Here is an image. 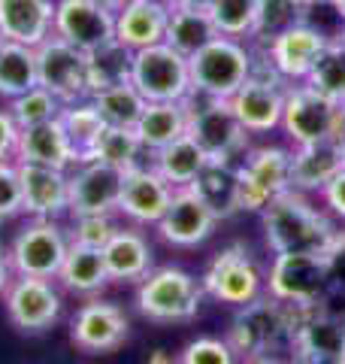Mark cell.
Segmentation results:
<instances>
[{"mask_svg":"<svg viewBox=\"0 0 345 364\" xmlns=\"http://www.w3.org/2000/svg\"><path fill=\"white\" fill-rule=\"evenodd\" d=\"M330 37H324L321 31H315L312 25H300L288 28L285 33H279L275 40L267 43L263 49V58L273 64V70L279 73L285 82H294V79H303L309 76V70L315 67V61L321 58V52L327 49Z\"/></svg>","mask_w":345,"mask_h":364,"instance_id":"cell-19","label":"cell"},{"mask_svg":"<svg viewBox=\"0 0 345 364\" xmlns=\"http://www.w3.org/2000/svg\"><path fill=\"white\" fill-rule=\"evenodd\" d=\"M131 82L146 97V104H164V100H191V70L188 58L170 49L167 43L148 46L133 52Z\"/></svg>","mask_w":345,"mask_h":364,"instance_id":"cell-5","label":"cell"},{"mask_svg":"<svg viewBox=\"0 0 345 364\" xmlns=\"http://www.w3.org/2000/svg\"><path fill=\"white\" fill-rule=\"evenodd\" d=\"M291 188V152L282 146H261L246 152L236 167V198L239 213H263L282 191Z\"/></svg>","mask_w":345,"mask_h":364,"instance_id":"cell-7","label":"cell"},{"mask_svg":"<svg viewBox=\"0 0 345 364\" xmlns=\"http://www.w3.org/2000/svg\"><path fill=\"white\" fill-rule=\"evenodd\" d=\"M294 331V306L275 298H255L251 304L239 306L236 318L230 322L227 343L234 355L263 358V352L275 346L282 337L291 340Z\"/></svg>","mask_w":345,"mask_h":364,"instance_id":"cell-4","label":"cell"},{"mask_svg":"<svg viewBox=\"0 0 345 364\" xmlns=\"http://www.w3.org/2000/svg\"><path fill=\"white\" fill-rule=\"evenodd\" d=\"M321 195H324L327 207L339 215V219H345V167L339 170L336 176H333L324 188H321Z\"/></svg>","mask_w":345,"mask_h":364,"instance_id":"cell-46","label":"cell"},{"mask_svg":"<svg viewBox=\"0 0 345 364\" xmlns=\"http://www.w3.org/2000/svg\"><path fill=\"white\" fill-rule=\"evenodd\" d=\"M115 231H119V225L112 222V215H73L70 243L91 246V249H103V246L112 240Z\"/></svg>","mask_w":345,"mask_h":364,"instance_id":"cell-42","label":"cell"},{"mask_svg":"<svg viewBox=\"0 0 345 364\" xmlns=\"http://www.w3.org/2000/svg\"><path fill=\"white\" fill-rule=\"evenodd\" d=\"M179 364H236V361H234V349H230L227 340L197 337L182 349Z\"/></svg>","mask_w":345,"mask_h":364,"instance_id":"cell-43","label":"cell"},{"mask_svg":"<svg viewBox=\"0 0 345 364\" xmlns=\"http://www.w3.org/2000/svg\"><path fill=\"white\" fill-rule=\"evenodd\" d=\"M97 4H100V6H106L109 13H119V9H124V6L131 4V0H97Z\"/></svg>","mask_w":345,"mask_h":364,"instance_id":"cell-51","label":"cell"},{"mask_svg":"<svg viewBox=\"0 0 345 364\" xmlns=\"http://www.w3.org/2000/svg\"><path fill=\"white\" fill-rule=\"evenodd\" d=\"M131 64L133 52L119 40H109L106 46L85 55V79H88V97L103 88H112L119 82H131Z\"/></svg>","mask_w":345,"mask_h":364,"instance_id":"cell-32","label":"cell"},{"mask_svg":"<svg viewBox=\"0 0 345 364\" xmlns=\"http://www.w3.org/2000/svg\"><path fill=\"white\" fill-rule=\"evenodd\" d=\"M143 364H179V358H172L170 352H164V349H155Z\"/></svg>","mask_w":345,"mask_h":364,"instance_id":"cell-48","label":"cell"},{"mask_svg":"<svg viewBox=\"0 0 345 364\" xmlns=\"http://www.w3.org/2000/svg\"><path fill=\"white\" fill-rule=\"evenodd\" d=\"M25 213L21 210V182H18V164L0 161V222Z\"/></svg>","mask_w":345,"mask_h":364,"instance_id":"cell-44","label":"cell"},{"mask_svg":"<svg viewBox=\"0 0 345 364\" xmlns=\"http://www.w3.org/2000/svg\"><path fill=\"white\" fill-rule=\"evenodd\" d=\"M94 107L100 112V119L112 124V128H136L143 109H146V97L136 91L133 82H119L112 88H103L97 95H91Z\"/></svg>","mask_w":345,"mask_h":364,"instance_id":"cell-35","label":"cell"},{"mask_svg":"<svg viewBox=\"0 0 345 364\" xmlns=\"http://www.w3.org/2000/svg\"><path fill=\"white\" fill-rule=\"evenodd\" d=\"M309 4H330V6H333V0H306V6H309Z\"/></svg>","mask_w":345,"mask_h":364,"instance_id":"cell-54","label":"cell"},{"mask_svg":"<svg viewBox=\"0 0 345 364\" xmlns=\"http://www.w3.org/2000/svg\"><path fill=\"white\" fill-rule=\"evenodd\" d=\"M52 33L88 55L115 40V13L97 0H55Z\"/></svg>","mask_w":345,"mask_h":364,"instance_id":"cell-14","label":"cell"},{"mask_svg":"<svg viewBox=\"0 0 345 364\" xmlns=\"http://www.w3.org/2000/svg\"><path fill=\"white\" fill-rule=\"evenodd\" d=\"M172 200V186L155 167L136 164L124 170L121 176V195H119V213H124L136 225H158V219L167 213Z\"/></svg>","mask_w":345,"mask_h":364,"instance_id":"cell-21","label":"cell"},{"mask_svg":"<svg viewBox=\"0 0 345 364\" xmlns=\"http://www.w3.org/2000/svg\"><path fill=\"white\" fill-rule=\"evenodd\" d=\"M143 152L146 149L133 128H112V124H106L103 134L97 136V143L91 146V152L85 155V161H100L119 170H131L140 164Z\"/></svg>","mask_w":345,"mask_h":364,"instance_id":"cell-36","label":"cell"},{"mask_svg":"<svg viewBox=\"0 0 345 364\" xmlns=\"http://www.w3.org/2000/svg\"><path fill=\"white\" fill-rule=\"evenodd\" d=\"M131 334V322L119 304L109 301H88L76 310L70 322V340L76 349L88 355H103L115 352Z\"/></svg>","mask_w":345,"mask_h":364,"instance_id":"cell-16","label":"cell"},{"mask_svg":"<svg viewBox=\"0 0 345 364\" xmlns=\"http://www.w3.org/2000/svg\"><path fill=\"white\" fill-rule=\"evenodd\" d=\"M345 167L339 140H321L297 146L291 152V188L294 191H321Z\"/></svg>","mask_w":345,"mask_h":364,"instance_id":"cell-26","label":"cell"},{"mask_svg":"<svg viewBox=\"0 0 345 364\" xmlns=\"http://www.w3.org/2000/svg\"><path fill=\"white\" fill-rule=\"evenodd\" d=\"M103 261H106V273L115 282H133L143 279L152 270V246L140 231H128L119 228L112 240L103 246Z\"/></svg>","mask_w":345,"mask_h":364,"instance_id":"cell-28","label":"cell"},{"mask_svg":"<svg viewBox=\"0 0 345 364\" xmlns=\"http://www.w3.org/2000/svg\"><path fill=\"white\" fill-rule=\"evenodd\" d=\"M339 146H342V158H345V134L339 136Z\"/></svg>","mask_w":345,"mask_h":364,"instance_id":"cell-57","label":"cell"},{"mask_svg":"<svg viewBox=\"0 0 345 364\" xmlns=\"http://www.w3.org/2000/svg\"><path fill=\"white\" fill-rule=\"evenodd\" d=\"M263 228H267V243L275 255H321L330 252L339 243V231L330 225L324 213H318L312 203L303 198V191L288 188L270 207L261 213Z\"/></svg>","mask_w":345,"mask_h":364,"instance_id":"cell-1","label":"cell"},{"mask_svg":"<svg viewBox=\"0 0 345 364\" xmlns=\"http://www.w3.org/2000/svg\"><path fill=\"white\" fill-rule=\"evenodd\" d=\"M255 9H258V0H215L209 6V18L218 31V37L243 40V37H251Z\"/></svg>","mask_w":345,"mask_h":364,"instance_id":"cell-40","label":"cell"},{"mask_svg":"<svg viewBox=\"0 0 345 364\" xmlns=\"http://www.w3.org/2000/svg\"><path fill=\"white\" fill-rule=\"evenodd\" d=\"M191 188L215 210L218 219L239 213V198H236V167L230 164H206V170L191 182Z\"/></svg>","mask_w":345,"mask_h":364,"instance_id":"cell-34","label":"cell"},{"mask_svg":"<svg viewBox=\"0 0 345 364\" xmlns=\"http://www.w3.org/2000/svg\"><path fill=\"white\" fill-rule=\"evenodd\" d=\"M218 37V31L212 25L209 13L203 9H185V6H170V18H167V33L164 43L170 49H176L179 55L191 58L197 49H203L206 43H212Z\"/></svg>","mask_w":345,"mask_h":364,"instance_id":"cell-31","label":"cell"},{"mask_svg":"<svg viewBox=\"0 0 345 364\" xmlns=\"http://www.w3.org/2000/svg\"><path fill=\"white\" fill-rule=\"evenodd\" d=\"M67 249H70V237L61 225H55V219H33L16 234L9 246V264L16 277L55 279L67 258Z\"/></svg>","mask_w":345,"mask_h":364,"instance_id":"cell-10","label":"cell"},{"mask_svg":"<svg viewBox=\"0 0 345 364\" xmlns=\"http://www.w3.org/2000/svg\"><path fill=\"white\" fill-rule=\"evenodd\" d=\"M248 364H279V361H270V358H251Z\"/></svg>","mask_w":345,"mask_h":364,"instance_id":"cell-53","label":"cell"},{"mask_svg":"<svg viewBox=\"0 0 345 364\" xmlns=\"http://www.w3.org/2000/svg\"><path fill=\"white\" fill-rule=\"evenodd\" d=\"M21 128L16 124L13 112L0 109V161H16V146H18Z\"/></svg>","mask_w":345,"mask_h":364,"instance_id":"cell-45","label":"cell"},{"mask_svg":"<svg viewBox=\"0 0 345 364\" xmlns=\"http://www.w3.org/2000/svg\"><path fill=\"white\" fill-rule=\"evenodd\" d=\"M342 116H345V104H342Z\"/></svg>","mask_w":345,"mask_h":364,"instance_id":"cell-58","label":"cell"},{"mask_svg":"<svg viewBox=\"0 0 345 364\" xmlns=\"http://www.w3.org/2000/svg\"><path fill=\"white\" fill-rule=\"evenodd\" d=\"M13 264H9V252L4 246H0V298H4V291H6V286L13 282Z\"/></svg>","mask_w":345,"mask_h":364,"instance_id":"cell-47","label":"cell"},{"mask_svg":"<svg viewBox=\"0 0 345 364\" xmlns=\"http://www.w3.org/2000/svg\"><path fill=\"white\" fill-rule=\"evenodd\" d=\"M285 95H288L285 79L263 58V64L255 61L246 85H239V91L230 97V109L236 112L239 124H243L248 134H267L282 124Z\"/></svg>","mask_w":345,"mask_h":364,"instance_id":"cell-9","label":"cell"},{"mask_svg":"<svg viewBox=\"0 0 345 364\" xmlns=\"http://www.w3.org/2000/svg\"><path fill=\"white\" fill-rule=\"evenodd\" d=\"M261 282L263 279H261L255 258L248 255V249L243 243H234L212 258V264L206 267L200 286L206 294H212L215 301L246 306L255 298H261Z\"/></svg>","mask_w":345,"mask_h":364,"instance_id":"cell-12","label":"cell"},{"mask_svg":"<svg viewBox=\"0 0 345 364\" xmlns=\"http://www.w3.org/2000/svg\"><path fill=\"white\" fill-rule=\"evenodd\" d=\"M330 286V258L275 255L270 270V298L291 306H318Z\"/></svg>","mask_w":345,"mask_h":364,"instance_id":"cell-11","label":"cell"},{"mask_svg":"<svg viewBox=\"0 0 345 364\" xmlns=\"http://www.w3.org/2000/svg\"><path fill=\"white\" fill-rule=\"evenodd\" d=\"M16 161L70 170V167L79 164V152L73 149V143H70V136H67L61 119H49L43 124L21 128L18 146H16Z\"/></svg>","mask_w":345,"mask_h":364,"instance_id":"cell-23","label":"cell"},{"mask_svg":"<svg viewBox=\"0 0 345 364\" xmlns=\"http://www.w3.org/2000/svg\"><path fill=\"white\" fill-rule=\"evenodd\" d=\"M155 4H164V6H172V4H176V0H155Z\"/></svg>","mask_w":345,"mask_h":364,"instance_id":"cell-56","label":"cell"},{"mask_svg":"<svg viewBox=\"0 0 345 364\" xmlns=\"http://www.w3.org/2000/svg\"><path fill=\"white\" fill-rule=\"evenodd\" d=\"M33 85H40L37 49L4 40V46H0V95L13 100L31 91Z\"/></svg>","mask_w":345,"mask_h":364,"instance_id":"cell-33","label":"cell"},{"mask_svg":"<svg viewBox=\"0 0 345 364\" xmlns=\"http://www.w3.org/2000/svg\"><path fill=\"white\" fill-rule=\"evenodd\" d=\"M170 6L155 0H131L124 9L115 13V40L128 46L131 52L148 49V46L164 43Z\"/></svg>","mask_w":345,"mask_h":364,"instance_id":"cell-25","label":"cell"},{"mask_svg":"<svg viewBox=\"0 0 345 364\" xmlns=\"http://www.w3.org/2000/svg\"><path fill=\"white\" fill-rule=\"evenodd\" d=\"M61 100H58L49 88L43 85H33L31 91L25 95L13 97V104H9V112H13V119L18 128H31V124H43L49 119H58V112H61Z\"/></svg>","mask_w":345,"mask_h":364,"instance_id":"cell-41","label":"cell"},{"mask_svg":"<svg viewBox=\"0 0 345 364\" xmlns=\"http://www.w3.org/2000/svg\"><path fill=\"white\" fill-rule=\"evenodd\" d=\"M64 289H70L76 294H94L109 282V273H106V261H103V249H91V246H79L70 243L67 249V258L58 277Z\"/></svg>","mask_w":345,"mask_h":364,"instance_id":"cell-30","label":"cell"},{"mask_svg":"<svg viewBox=\"0 0 345 364\" xmlns=\"http://www.w3.org/2000/svg\"><path fill=\"white\" fill-rule=\"evenodd\" d=\"M55 0H0V37L37 49L52 37Z\"/></svg>","mask_w":345,"mask_h":364,"instance_id":"cell-24","label":"cell"},{"mask_svg":"<svg viewBox=\"0 0 345 364\" xmlns=\"http://www.w3.org/2000/svg\"><path fill=\"white\" fill-rule=\"evenodd\" d=\"M309 88H315L318 95H324L333 104H345V46L339 40H330L327 49L321 52V58L303 79Z\"/></svg>","mask_w":345,"mask_h":364,"instance_id":"cell-39","label":"cell"},{"mask_svg":"<svg viewBox=\"0 0 345 364\" xmlns=\"http://www.w3.org/2000/svg\"><path fill=\"white\" fill-rule=\"evenodd\" d=\"M215 225H218L215 210L188 186V188H172L170 207L158 219V234L170 246L191 249V246H200L203 240H209Z\"/></svg>","mask_w":345,"mask_h":364,"instance_id":"cell-17","label":"cell"},{"mask_svg":"<svg viewBox=\"0 0 345 364\" xmlns=\"http://www.w3.org/2000/svg\"><path fill=\"white\" fill-rule=\"evenodd\" d=\"M291 346L294 352L345 364V318L321 313L315 306H294Z\"/></svg>","mask_w":345,"mask_h":364,"instance_id":"cell-22","label":"cell"},{"mask_svg":"<svg viewBox=\"0 0 345 364\" xmlns=\"http://www.w3.org/2000/svg\"><path fill=\"white\" fill-rule=\"evenodd\" d=\"M206 164H209V158H206V152L188 134L179 136V140H172L170 146H164V149L152 152V167L164 176V182H170L172 188H188L206 170Z\"/></svg>","mask_w":345,"mask_h":364,"instance_id":"cell-29","label":"cell"},{"mask_svg":"<svg viewBox=\"0 0 345 364\" xmlns=\"http://www.w3.org/2000/svg\"><path fill=\"white\" fill-rule=\"evenodd\" d=\"M333 9H336V13L345 18V0H333Z\"/></svg>","mask_w":345,"mask_h":364,"instance_id":"cell-52","label":"cell"},{"mask_svg":"<svg viewBox=\"0 0 345 364\" xmlns=\"http://www.w3.org/2000/svg\"><path fill=\"white\" fill-rule=\"evenodd\" d=\"M336 40H339V43L345 46V18H342V33H339V37H336Z\"/></svg>","mask_w":345,"mask_h":364,"instance_id":"cell-55","label":"cell"},{"mask_svg":"<svg viewBox=\"0 0 345 364\" xmlns=\"http://www.w3.org/2000/svg\"><path fill=\"white\" fill-rule=\"evenodd\" d=\"M294 364H333V361H327V358H318V355H306V352H297Z\"/></svg>","mask_w":345,"mask_h":364,"instance_id":"cell-50","label":"cell"},{"mask_svg":"<svg viewBox=\"0 0 345 364\" xmlns=\"http://www.w3.org/2000/svg\"><path fill=\"white\" fill-rule=\"evenodd\" d=\"M282 128L297 146L306 143H321V140H339L345 134V116L342 107L318 95L315 88L294 85L285 95V109H282Z\"/></svg>","mask_w":345,"mask_h":364,"instance_id":"cell-8","label":"cell"},{"mask_svg":"<svg viewBox=\"0 0 345 364\" xmlns=\"http://www.w3.org/2000/svg\"><path fill=\"white\" fill-rule=\"evenodd\" d=\"M58 119H61L67 136H70L73 149L79 152V161H85L91 146L97 143V136L103 134V128H106V122L100 119L94 100L82 97V100H76V104H64L61 112H58Z\"/></svg>","mask_w":345,"mask_h":364,"instance_id":"cell-37","label":"cell"},{"mask_svg":"<svg viewBox=\"0 0 345 364\" xmlns=\"http://www.w3.org/2000/svg\"><path fill=\"white\" fill-rule=\"evenodd\" d=\"M6 316L18 331L40 334L61 318V294L52 286V279L40 277H13L4 291Z\"/></svg>","mask_w":345,"mask_h":364,"instance_id":"cell-13","label":"cell"},{"mask_svg":"<svg viewBox=\"0 0 345 364\" xmlns=\"http://www.w3.org/2000/svg\"><path fill=\"white\" fill-rule=\"evenodd\" d=\"M18 164L21 182V210L33 219H55L70 207V170H58L45 164Z\"/></svg>","mask_w":345,"mask_h":364,"instance_id":"cell-20","label":"cell"},{"mask_svg":"<svg viewBox=\"0 0 345 364\" xmlns=\"http://www.w3.org/2000/svg\"><path fill=\"white\" fill-rule=\"evenodd\" d=\"M251 67H255V55L243 43L234 37H215L188 58L191 91L197 97L230 100L239 85H246Z\"/></svg>","mask_w":345,"mask_h":364,"instance_id":"cell-2","label":"cell"},{"mask_svg":"<svg viewBox=\"0 0 345 364\" xmlns=\"http://www.w3.org/2000/svg\"><path fill=\"white\" fill-rule=\"evenodd\" d=\"M188 136L206 152L209 164H230L248 149V131L239 124L236 112L230 109V100L200 97V104L194 107L191 97Z\"/></svg>","mask_w":345,"mask_h":364,"instance_id":"cell-6","label":"cell"},{"mask_svg":"<svg viewBox=\"0 0 345 364\" xmlns=\"http://www.w3.org/2000/svg\"><path fill=\"white\" fill-rule=\"evenodd\" d=\"M124 170L100 164V161H79L70 173V215H112L119 213Z\"/></svg>","mask_w":345,"mask_h":364,"instance_id":"cell-18","label":"cell"},{"mask_svg":"<svg viewBox=\"0 0 345 364\" xmlns=\"http://www.w3.org/2000/svg\"><path fill=\"white\" fill-rule=\"evenodd\" d=\"M191 119V100H164V104H146L140 122H136V136H140L143 149L152 155L164 149L172 140L188 134Z\"/></svg>","mask_w":345,"mask_h":364,"instance_id":"cell-27","label":"cell"},{"mask_svg":"<svg viewBox=\"0 0 345 364\" xmlns=\"http://www.w3.org/2000/svg\"><path fill=\"white\" fill-rule=\"evenodd\" d=\"M0 46H4V37H0Z\"/></svg>","mask_w":345,"mask_h":364,"instance_id":"cell-59","label":"cell"},{"mask_svg":"<svg viewBox=\"0 0 345 364\" xmlns=\"http://www.w3.org/2000/svg\"><path fill=\"white\" fill-rule=\"evenodd\" d=\"M37 73L40 85L49 88L61 104H76L88 97V79H85V52L64 43L61 37H52L37 46Z\"/></svg>","mask_w":345,"mask_h":364,"instance_id":"cell-15","label":"cell"},{"mask_svg":"<svg viewBox=\"0 0 345 364\" xmlns=\"http://www.w3.org/2000/svg\"><path fill=\"white\" fill-rule=\"evenodd\" d=\"M215 0H176L172 6H185V9H203V13H209V6Z\"/></svg>","mask_w":345,"mask_h":364,"instance_id":"cell-49","label":"cell"},{"mask_svg":"<svg viewBox=\"0 0 345 364\" xmlns=\"http://www.w3.org/2000/svg\"><path fill=\"white\" fill-rule=\"evenodd\" d=\"M300 21H306V0H258L251 37L267 46Z\"/></svg>","mask_w":345,"mask_h":364,"instance_id":"cell-38","label":"cell"},{"mask_svg":"<svg viewBox=\"0 0 345 364\" xmlns=\"http://www.w3.org/2000/svg\"><path fill=\"white\" fill-rule=\"evenodd\" d=\"M200 301L203 286L179 267L148 270L136 289V310L152 322H191Z\"/></svg>","mask_w":345,"mask_h":364,"instance_id":"cell-3","label":"cell"}]
</instances>
